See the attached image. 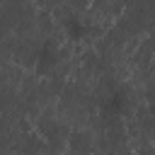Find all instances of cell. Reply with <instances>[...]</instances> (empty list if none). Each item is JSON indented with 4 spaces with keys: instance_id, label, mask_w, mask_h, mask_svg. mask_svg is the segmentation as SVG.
Instances as JSON below:
<instances>
[{
    "instance_id": "6da1fadb",
    "label": "cell",
    "mask_w": 155,
    "mask_h": 155,
    "mask_svg": "<svg viewBox=\"0 0 155 155\" xmlns=\"http://www.w3.org/2000/svg\"><path fill=\"white\" fill-rule=\"evenodd\" d=\"M68 145H70V150L78 153V155H90L94 140H92V136H90L87 131H75V133H70Z\"/></svg>"
}]
</instances>
